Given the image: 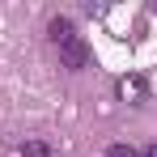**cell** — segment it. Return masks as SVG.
I'll use <instances>...</instances> for the list:
<instances>
[{"mask_svg":"<svg viewBox=\"0 0 157 157\" xmlns=\"http://www.w3.org/2000/svg\"><path fill=\"white\" fill-rule=\"evenodd\" d=\"M55 51H59V64H64L68 72H81V68H89V47H85V38H81V34L64 38Z\"/></svg>","mask_w":157,"mask_h":157,"instance_id":"6da1fadb","label":"cell"},{"mask_svg":"<svg viewBox=\"0 0 157 157\" xmlns=\"http://www.w3.org/2000/svg\"><path fill=\"white\" fill-rule=\"evenodd\" d=\"M119 98H123V102H144V98H149V85H144V77H136V72H132V77H119Z\"/></svg>","mask_w":157,"mask_h":157,"instance_id":"7a4b0ae2","label":"cell"},{"mask_svg":"<svg viewBox=\"0 0 157 157\" xmlns=\"http://www.w3.org/2000/svg\"><path fill=\"white\" fill-rule=\"evenodd\" d=\"M47 34H51V43L59 47L64 38H72V34H77V26H72V17H51V26H47Z\"/></svg>","mask_w":157,"mask_h":157,"instance_id":"3957f363","label":"cell"},{"mask_svg":"<svg viewBox=\"0 0 157 157\" xmlns=\"http://www.w3.org/2000/svg\"><path fill=\"white\" fill-rule=\"evenodd\" d=\"M21 157H51V144L47 140H26L21 144Z\"/></svg>","mask_w":157,"mask_h":157,"instance_id":"277c9868","label":"cell"},{"mask_svg":"<svg viewBox=\"0 0 157 157\" xmlns=\"http://www.w3.org/2000/svg\"><path fill=\"white\" fill-rule=\"evenodd\" d=\"M102 157H140V153H136L132 144H110V149H106Z\"/></svg>","mask_w":157,"mask_h":157,"instance_id":"5b68a950","label":"cell"},{"mask_svg":"<svg viewBox=\"0 0 157 157\" xmlns=\"http://www.w3.org/2000/svg\"><path fill=\"white\" fill-rule=\"evenodd\" d=\"M140 157H157V144H149V149H144V153H140Z\"/></svg>","mask_w":157,"mask_h":157,"instance_id":"8992f818","label":"cell"}]
</instances>
